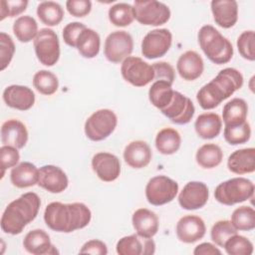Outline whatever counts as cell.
Here are the masks:
<instances>
[{
  "mask_svg": "<svg viewBox=\"0 0 255 255\" xmlns=\"http://www.w3.org/2000/svg\"><path fill=\"white\" fill-rule=\"evenodd\" d=\"M92 212L82 202L49 203L44 211V221L53 231L70 233L85 228L91 221Z\"/></svg>",
  "mask_w": 255,
  "mask_h": 255,
  "instance_id": "cell-1",
  "label": "cell"
},
{
  "mask_svg": "<svg viewBox=\"0 0 255 255\" xmlns=\"http://www.w3.org/2000/svg\"><path fill=\"white\" fill-rule=\"evenodd\" d=\"M242 74L234 68L221 70L215 78L205 84L196 94V100L203 110H212L232 96L243 86Z\"/></svg>",
  "mask_w": 255,
  "mask_h": 255,
  "instance_id": "cell-2",
  "label": "cell"
},
{
  "mask_svg": "<svg viewBox=\"0 0 255 255\" xmlns=\"http://www.w3.org/2000/svg\"><path fill=\"white\" fill-rule=\"evenodd\" d=\"M41 199L35 192H26L11 201L2 213L0 226L3 232L20 234L38 215Z\"/></svg>",
  "mask_w": 255,
  "mask_h": 255,
  "instance_id": "cell-3",
  "label": "cell"
},
{
  "mask_svg": "<svg viewBox=\"0 0 255 255\" xmlns=\"http://www.w3.org/2000/svg\"><path fill=\"white\" fill-rule=\"evenodd\" d=\"M198 44L205 56L214 64L228 63L233 56L231 42L211 25H204L198 31Z\"/></svg>",
  "mask_w": 255,
  "mask_h": 255,
  "instance_id": "cell-4",
  "label": "cell"
},
{
  "mask_svg": "<svg viewBox=\"0 0 255 255\" xmlns=\"http://www.w3.org/2000/svg\"><path fill=\"white\" fill-rule=\"evenodd\" d=\"M254 195V183L245 177H233L219 183L214 191L215 199L224 205L244 202Z\"/></svg>",
  "mask_w": 255,
  "mask_h": 255,
  "instance_id": "cell-5",
  "label": "cell"
},
{
  "mask_svg": "<svg viewBox=\"0 0 255 255\" xmlns=\"http://www.w3.org/2000/svg\"><path fill=\"white\" fill-rule=\"evenodd\" d=\"M118 125L117 115L109 109L94 112L85 123V134L93 141H101L109 137Z\"/></svg>",
  "mask_w": 255,
  "mask_h": 255,
  "instance_id": "cell-6",
  "label": "cell"
},
{
  "mask_svg": "<svg viewBox=\"0 0 255 255\" xmlns=\"http://www.w3.org/2000/svg\"><path fill=\"white\" fill-rule=\"evenodd\" d=\"M134 19L141 25L160 26L170 18L167 5L155 0H135L133 2Z\"/></svg>",
  "mask_w": 255,
  "mask_h": 255,
  "instance_id": "cell-7",
  "label": "cell"
},
{
  "mask_svg": "<svg viewBox=\"0 0 255 255\" xmlns=\"http://www.w3.org/2000/svg\"><path fill=\"white\" fill-rule=\"evenodd\" d=\"M178 192V183L166 175L151 177L145 186V197L149 204L164 205L172 201Z\"/></svg>",
  "mask_w": 255,
  "mask_h": 255,
  "instance_id": "cell-8",
  "label": "cell"
},
{
  "mask_svg": "<svg viewBox=\"0 0 255 255\" xmlns=\"http://www.w3.org/2000/svg\"><path fill=\"white\" fill-rule=\"evenodd\" d=\"M34 50L41 64L54 66L60 58V42L56 32L50 28L40 29L34 39Z\"/></svg>",
  "mask_w": 255,
  "mask_h": 255,
  "instance_id": "cell-9",
  "label": "cell"
},
{
  "mask_svg": "<svg viewBox=\"0 0 255 255\" xmlns=\"http://www.w3.org/2000/svg\"><path fill=\"white\" fill-rule=\"evenodd\" d=\"M121 74L125 81L134 87H144L154 80L152 65L135 56H129L123 61Z\"/></svg>",
  "mask_w": 255,
  "mask_h": 255,
  "instance_id": "cell-10",
  "label": "cell"
},
{
  "mask_svg": "<svg viewBox=\"0 0 255 255\" xmlns=\"http://www.w3.org/2000/svg\"><path fill=\"white\" fill-rule=\"evenodd\" d=\"M133 50V40L129 33L124 30L114 31L105 41L104 54L108 61L119 64L129 57Z\"/></svg>",
  "mask_w": 255,
  "mask_h": 255,
  "instance_id": "cell-11",
  "label": "cell"
},
{
  "mask_svg": "<svg viewBox=\"0 0 255 255\" xmlns=\"http://www.w3.org/2000/svg\"><path fill=\"white\" fill-rule=\"evenodd\" d=\"M172 35L168 29H154L149 31L141 41V54L152 60L164 56L170 49Z\"/></svg>",
  "mask_w": 255,
  "mask_h": 255,
  "instance_id": "cell-12",
  "label": "cell"
},
{
  "mask_svg": "<svg viewBox=\"0 0 255 255\" xmlns=\"http://www.w3.org/2000/svg\"><path fill=\"white\" fill-rule=\"evenodd\" d=\"M160 112L171 123L176 125H186L193 118L195 108L192 101L188 97L174 91L172 100Z\"/></svg>",
  "mask_w": 255,
  "mask_h": 255,
  "instance_id": "cell-13",
  "label": "cell"
},
{
  "mask_svg": "<svg viewBox=\"0 0 255 255\" xmlns=\"http://www.w3.org/2000/svg\"><path fill=\"white\" fill-rule=\"evenodd\" d=\"M209 191L204 182L189 181L178 194L179 205L186 210H195L202 208L208 200Z\"/></svg>",
  "mask_w": 255,
  "mask_h": 255,
  "instance_id": "cell-14",
  "label": "cell"
},
{
  "mask_svg": "<svg viewBox=\"0 0 255 255\" xmlns=\"http://www.w3.org/2000/svg\"><path fill=\"white\" fill-rule=\"evenodd\" d=\"M92 168L101 180L112 182L121 174V161L117 155L101 151L93 156Z\"/></svg>",
  "mask_w": 255,
  "mask_h": 255,
  "instance_id": "cell-15",
  "label": "cell"
},
{
  "mask_svg": "<svg viewBox=\"0 0 255 255\" xmlns=\"http://www.w3.org/2000/svg\"><path fill=\"white\" fill-rule=\"evenodd\" d=\"M206 227L203 219L197 215L182 216L176 223L175 233L179 241L194 243L205 235Z\"/></svg>",
  "mask_w": 255,
  "mask_h": 255,
  "instance_id": "cell-16",
  "label": "cell"
},
{
  "mask_svg": "<svg viewBox=\"0 0 255 255\" xmlns=\"http://www.w3.org/2000/svg\"><path fill=\"white\" fill-rule=\"evenodd\" d=\"M69 184L65 171L56 165H43L39 169L38 185L51 193L63 192Z\"/></svg>",
  "mask_w": 255,
  "mask_h": 255,
  "instance_id": "cell-17",
  "label": "cell"
},
{
  "mask_svg": "<svg viewBox=\"0 0 255 255\" xmlns=\"http://www.w3.org/2000/svg\"><path fill=\"white\" fill-rule=\"evenodd\" d=\"M116 250L120 255H152L155 252V243L151 238L131 234L121 238Z\"/></svg>",
  "mask_w": 255,
  "mask_h": 255,
  "instance_id": "cell-18",
  "label": "cell"
},
{
  "mask_svg": "<svg viewBox=\"0 0 255 255\" xmlns=\"http://www.w3.org/2000/svg\"><path fill=\"white\" fill-rule=\"evenodd\" d=\"M2 98L6 106L19 111H28L35 104L34 92L21 85H11L5 88Z\"/></svg>",
  "mask_w": 255,
  "mask_h": 255,
  "instance_id": "cell-19",
  "label": "cell"
},
{
  "mask_svg": "<svg viewBox=\"0 0 255 255\" xmlns=\"http://www.w3.org/2000/svg\"><path fill=\"white\" fill-rule=\"evenodd\" d=\"M24 249L33 255H52L59 253L51 243L49 234L43 229L29 231L23 239Z\"/></svg>",
  "mask_w": 255,
  "mask_h": 255,
  "instance_id": "cell-20",
  "label": "cell"
},
{
  "mask_svg": "<svg viewBox=\"0 0 255 255\" xmlns=\"http://www.w3.org/2000/svg\"><path fill=\"white\" fill-rule=\"evenodd\" d=\"M1 141L5 145H11L17 149L23 148L28 141L26 126L15 119L4 122L1 126Z\"/></svg>",
  "mask_w": 255,
  "mask_h": 255,
  "instance_id": "cell-21",
  "label": "cell"
},
{
  "mask_svg": "<svg viewBox=\"0 0 255 255\" xmlns=\"http://www.w3.org/2000/svg\"><path fill=\"white\" fill-rule=\"evenodd\" d=\"M211 12L215 23L224 29L233 27L238 20V4L234 0L211 1Z\"/></svg>",
  "mask_w": 255,
  "mask_h": 255,
  "instance_id": "cell-22",
  "label": "cell"
},
{
  "mask_svg": "<svg viewBox=\"0 0 255 255\" xmlns=\"http://www.w3.org/2000/svg\"><path fill=\"white\" fill-rule=\"evenodd\" d=\"M176 70L183 80L194 81L202 75L204 63L197 52L189 50L179 56L176 63Z\"/></svg>",
  "mask_w": 255,
  "mask_h": 255,
  "instance_id": "cell-23",
  "label": "cell"
},
{
  "mask_svg": "<svg viewBox=\"0 0 255 255\" xmlns=\"http://www.w3.org/2000/svg\"><path fill=\"white\" fill-rule=\"evenodd\" d=\"M152 157L151 149L144 140L130 141L124 150V159L128 165L139 169L149 164Z\"/></svg>",
  "mask_w": 255,
  "mask_h": 255,
  "instance_id": "cell-24",
  "label": "cell"
},
{
  "mask_svg": "<svg viewBox=\"0 0 255 255\" xmlns=\"http://www.w3.org/2000/svg\"><path fill=\"white\" fill-rule=\"evenodd\" d=\"M131 222L136 234L141 237L152 238L158 231V217L147 208L136 209L132 214Z\"/></svg>",
  "mask_w": 255,
  "mask_h": 255,
  "instance_id": "cell-25",
  "label": "cell"
},
{
  "mask_svg": "<svg viewBox=\"0 0 255 255\" xmlns=\"http://www.w3.org/2000/svg\"><path fill=\"white\" fill-rule=\"evenodd\" d=\"M228 169L235 174L252 173L255 170V148L246 147L233 151L227 159Z\"/></svg>",
  "mask_w": 255,
  "mask_h": 255,
  "instance_id": "cell-26",
  "label": "cell"
},
{
  "mask_svg": "<svg viewBox=\"0 0 255 255\" xmlns=\"http://www.w3.org/2000/svg\"><path fill=\"white\" fill-rule=\"evenodd\" d=\"M39 169L29 161H23L12 167L10 172L11 183L18 188H27L38 184Z\"/></svg>",
  "mask_w": 255,
  "mask_h": 255,
  "instance_id": "cell-27",
  "label": "cell"
},
{
  "mask_svg": "<svg viewBox=\"0 0 255 255\" xmlns=\"http://www.w3.org/2000/svg\"><path fill=\"white\" fill-rule=\"evenodd\" d=\"M194 128L199 137L211 139L219 135L222 128V120L215 113H204L196 118Z\"/></svg>",
  "mask_w": 255,
  "mask_h": 255,
  "instance_id": "cell-28",
  "label": "cell"
},
{
  "mask_svg": "<svg viewBox=\"0 0 255 255\" xmlns=\"http://www.w3.org/2000/svg\"><path fill=\"white\" fill-rule=\"evenodd\" d=\"M75 48L84 58H95L99 54L101 48L100 35L95 30L85 27L76 39Z\"/></svg>",
  "mask_w": 255,
  "mask_h": 255,
  "instance_id": "cell-29",
  "label": "cell"
},
{
  "mask_svg": "<svg viewBox=\"0 0 255 255\" xmlns=\"http://www.w3.org/2000/svg\"><path fill=\"white\" fill-rule=\"evenodd\" d=\"M248 115V105L240 98H234L226 103L222 110L224 126H237L246 122Z\"/></svg>",
  "mask_w": 255,
  "mask_h": 255,
  "instance_id": "cell-30",
  "label": "cell"
},
{
  "mask_svg": "<svg viewBox=\"0 0 255 255\" xmlns=\"http://www.w3.org/2000/svg\"><path fill=\"white\" fill-rule=\"evenodd\" d=\"M181 144V136L179 132L172 128H164L160 129L155 137L156 149L164 155L175 153Z\"/></svg>",
  "mask_w": 255,
  "mask_h": 255,
  "instance_id": "cell-31",
  "label": "cell"
},
{
  "mask_svg": "<svg viewBox=\"0 0 255 255\" xmlns=\"http://www.w3.org/2000/svg\"><path fill=\"white\" fill-rule=\"evenodd\" d=\"M196 162L205 169H211L218 166L223 159L221 147L215 143H205L201 145L195 154Z\"/></svg>",
  "mask_w": 255,
  "mask_h": 255,
  "instance_id": "cell-32",
  "label": "cell"
},
{
  "mask_svg": "<svg viewBox=\"0 0 255 255\" xmlns=\"http://www.w3.org/2000/svg\"><path fill=\"white\" fill-rule=\"evenodd\" d=\"M172 85L165 81H155L148 90V99L152 106L159 111L163 110L172 100Z\"/></svg>",
  "mask_w": 255,
  "mask_h": 255,
  "instance_id": "cell-33",
  "label": "cell"
},
{
  "mask_svg": "<svg viewBox=\"0 0 255 255\" xmlns=\"http://www.w3.org/2000/svg\"><path fill=\"white\" fill-rule=\"evenodd\" d=\"M37 16L47 26H57L64 18V9L54 1H43L37 7Z\"/></svg>",
  "mask_w": 255,
  "mask_h": 255,
  "instance_id": "cell-34",
  "label": "cell"
},
{
  "mask_svg": "<svg viewBox=\"0 0 255 255\" xmlns=\"http://www.w3.org/2000/svg\"><path fill=\"white\" fill-rule=\"evenodd\" d=\"M38 32V24L36 20L29 15L20 16L13 24V33L17 40L22 43H28L34 40Z\"/></svg>",
  "mask_w": 255,
  "mask_h": 255,
  "instance_id": "cell-35",
  "label": "cell"
},
{
  "mask_svg": "<svg viewBox=\"0 0 255 255\" xmlns=\"http://www.w3.org/2000/svg\"><path fill=\"white\" fill-rule=\"evenodd\" d=\"M109 20L117 27H127L134 20L133 6L128 3H117L109 9Z\"/></svg>",
  "mask_w": 255,
  "mask_h": 255,
  "instance_id": "cell-36",
  "label": "cell"
},
{
  "mask_svg": "<svg viewBox=\"0 0 255 255\" xmlns=\"http://www.w3.org/2000/svg\"><path fill=\"white\" fill-rule=\"evenodd\" d=\"M33 86L40 94L51 96L57 92L59 81L54 73L48 70H40L33 77Z\"/></svg>",
  "mask_w": 255,
  "mask_h": 255,
  "instance_id": "cell-37",
  "label": "cell"
},
{
  "mask_svg": "<svg viewBox=\"0 0 255 255\" xmlns=\"http://www.w3.org/2000/svg\"><path fill=\"white\" fill-rule=\"evenodd\" d=\"M231 223L239 231H251L255 228V210L251 206H240L231 215Z\"/></svg>",
  "mask_w": 255,
  "mask_h": 255,
  "instance_id": "cell-38",
  "label": "cell"
},
{
  "mask_svg": "<svg viewBox=\"0 0 255 255\" xmlns=\"http://www.w3.org/2000/svg\"><path fill=\"white\" fill-rule=\"evenodd\" d=\"M224 139L232 145L243 144L250 139L251 128L246 121L237 126H225L223 131Z\"/></svg>",
  "mask_w": 255,
  "mask_h": 255,
  "instance_id": "cell-39",
  "label": "cell"
},
{
  "mask_svg": "<svg viewBox=\"0 0 255 255\" xmlns=\"http://www.w3.org/2000/svg\"><path fill=\"white\" fill-rule=\"evenodd\" d=\"M237 229L229 220H219L215 222L210 230L211 240L219 247H223L225 242L234 234H237Z\"/></svg>",
  "mask_w": 255,
  "mask_h": 255,
  "instance_id": "cell-40",
  "label": "cell"
},
{
  "mask_svg": "<svg viewBox=\"0 0 255 255\" xmlns=\"http://www.w3.org/2000/svg\"><path fill=\"white\" fill-rule=\"evenodd\" d=\"M223 247L228 255H251L253 253L252 242L248 238L238 234L231 236Z\"/></svg>",
  "mask_w": 255,
  "mask_h": 255,
  "instance_id": "cell-41",
  "label": "cell"
},
{
  "mask_svg": "<svg viewBox=\"0 0 255 255\" xmlns=\"http://www.w3.org/2000/svg\"><path fill=\"white\" fill-rule=\"evenodd\" d=\"M236 44L242 58L251 62L255 60V33L253 30L242 32L237 38Z\"/></svg>",
  "mask_w": 255,
  "mask_h": 255,
  "instance_id": "cell-42",
  "label": "cell"
},
{
  "mask_svg": "<svg viewBox=\"0 0 255 255\" xmlns=\"http://www.w3.org/2000/svg\"><path fill=\"white\" fill-rule=\"evenodd\" d=\"M15 53V44L10 35L0 33V69L5 70L11 63Z\"/></svg>",
  "mask_w": 255,
  "mask_h": 255,
  "instance_id": "cell-43",
  "label": "cell"
},
{
  "mask_svg": "<svg viewBox=\"0 0 255 255\" xmlns=\"http://www.w3.org/2000/svg\"><path fill=\"white\" fill-rule=\"evenodd\" d=\"M28 6L26 0H1L0 1V21L6 17H15L22 14Z\"/></svg>",
  "mask_w": 255,
  "mask_h": 255,
  "instance_id": "cell-44",
  "label": "cell"
},
{
  "mask_svg": "<svg viewBox=\"0 0 255 255\" xmlns=\"http://www.w3.org/2000/svg\"><path fill=\"white\" fill-rule=\"evenodd\" d=\"M20 159L19 151L16 147L3 144L0 147V165H1V178L5 174V170L14 167L18 164Z\"/></svg>",
  "mask_w": 255,
  "mask_h": 255,
  "instance_id": "cell-45",
  "label": "cell"
},
{
  "mask_svg": "<svg viewBox=\"0 0 255 255\" xmlns=\"http://www.w3.org/2000/svg\"><path fill=\"white\" fill-rule=\"evenodd\" d=\"M154 71L155 81H165L169 84H173L175 79V72L173 67L167 62H156L152 65Z\"/></svg>",
  "mask_w": 255,
  "mask_h": 255,
  "instance_id": "cell-46",
  "label": "cell"
},
{
  "mask_svg": "<svg viewBox=\"0 0 255 255\" xmlns=\"http://www.w3.org/2000/svg\"><path fill=\"white\" fill-rule=\"evenodd\" d=\"M66 8L72 16L82 18L91 12L92 2L90 0H68Z\"/></svg>",
  "mask_w": 255,
  "mask_h": 255,
  "instance_id": "cell-47",
  "label": "cell"
},
{
  "mask_svg": "<svg viewBox=\"0 0 255 255\" xmlns=\"http://www.w3.org/2000/svg\"><path fill=\"white\" fill-rule=\"evenodd\" d=\"M86 26L83 23L80 22H71L69 24H67L64 29H63V39L64 42L72 47L75 48V43H76V39L79 35V33L85 28Z\"/></svg>",
  "mask_w": 255,
  "mask_h": 255,
  "instance_id": "cell-48",
  "label": "cell"
},
{
  "mask_svg": "<svg viewBox=\"0 0 255 255\" xmlns=\"http://www.w3.org/2000/svg\"><path fill=\"white\" fill-rule=\"evenodd\" d=\"M80 253L85 254H94V255H106L108 254V247L105 242L99 239H92L87 241L82 248Z\"/></svg>",
  "mask_w": 255,
  "mask_h": 255,
  "instance_id": "cell-49",
  "label": "cell"
},
{
  "mask_svg": "<svg viewBox=\"0 0 255 255\" xmlns=\"http://www.w3.org/2000/svg\"><path fill=\"white\" fill-rule=\"evenodd\" d=\"M194 255H220L221 251L215 247L212 243L209 242H204L201 244H198L194 250H193Z\"/></svg>",
  "mask_w": 255,
  "mask_h": 255,
  "instance_id": "cell-50",
  "label": "cell"
}]
</instances>
